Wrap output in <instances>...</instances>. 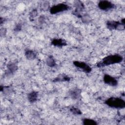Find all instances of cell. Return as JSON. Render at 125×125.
<instances>
[{"label": "cell", "instance_id": "obj_1", "mask_svg": "<svg viewBox=\"0 0 125 125\" xmlns=\"http://www.w3.org/2000/svg\"><path fill=\"white\" fill-rule=\"evenodd\" d=\"M123 60V57L119 54L110 55L104 58L102 61L98 62L97 64V66L98 67H101L118 63L122 62Z\"/></svg>", "mask_w": 125, "mask_h": 125}, {"label": "cell", "instance_id": "obj_2", "mask_svg": "<svg viewBox=\"0 0 125 125\" xmlns=\"http://www.w3.org/2000/svg\"><path fill=\"white\" fill-rule=\"evenodd\" d=\"M105 104L110 107L116 109H122L125 107V101L119 97H110L105 101Z\"/></svg>", "mask_w": 125, "mask_h": 125}, {"label": "cell", "instance_id": "obj_3", "mask_svg": "<svg viewBox=\"0 0 125 125\" xmlns=\"http://www.w3.org/2000/svg\"><path fill=\"white\" fill-rule=\"evenodd\" d=\"M107 27L110 30H124L125 29V19L121 20V21H109L106 22Z\"/></svg>", "mask_w": 125, "mask_h": 125}, {"label": "cell", "instance_id": "obj_4", "mask_svg": "<svg viewBox=\"0 0 125 125\" xmlns=\"http://www.w3.org/2000/svg\"><path fill=\"white\" fill-rule=\"evenodd\" d=\"M69 9V6L64 3H61L53 5L50 8V13L51 14H56L58 13L67 11Z\"/></svg>", "mask_w": 125, "mask_h": 125}, {"label": "cell", "instance_id": "obj_5", "mask_svg": "<svg viewBox=\"0 0 125 125\" xmlns=\"http://www.w3.org/2000/svg\"><path fill=\"white\" fill-rule=\"evenodd\" d=\"M98 7L102 10L108 11L115 8V5L108 0H101L98 4Z\"/></svg>", "mask_w": 125, "mask_h": 125}, {"label": "cell", "instance_id": "obj_6", "mask_svg": "<svg viewBox=\"0 0 125 125\" xmlns=\"http://www.w3.org/2000/svg\"><path fill=\"white\" fill-rule=\"evenodd\" d=\"M73 64L77 67L79 68L85 73H89L92 70L91 67L84 62L80 61H74Z\"/></svg>", "mask_w": 125, "mask_h": 125}, {"label": "cell", "instance_id": "obj_7", "mask_svg": "<svg viewBox=\"0 0 125 125\" xmlns=\"http://www.w3.org/2000/svg\"><path fill=\"white\" fill-rule=\"evenodd\" d=\"M103 80L104 83L112 86H116L118 84V81L117 79L108 74H105L104 75Z\"/></svg>", "mask_w": 125, "mask_h": 125}, {"label": "cell", "instance_id": "obj_8", "mask_svg": "<svg viewBox=\"0 0 125 125\" xmlns=\"http://www.w3.org/2000/svg\"><path fill=\"white\" fill-rule=\"evenodd\" d=\"M75 5L76 7V9L74 11L73 14L78 17V18H82V16H81L80 13L82 10L84 9V5L83 3L80 1H76L75 3Z\"/></svg>", "mask_w": 125, "mask_h": 125}, {"label": "cell", "instance_id": "obj_9", "mask_svg": "<svg viewBox=\"0 0 125 125\" xmlns=\"http://www.w3.org/2000/svg\"><path fill=\"white\" fill-rule=\"evenodd\" d=\"M51 44L58 47H62L67 44L66 41L62 39H54L51 42Z\"/></svg>", "mask_w": 125, "mask_h": 125}, {"label": "cell", "instance_id": "obj_10", "mask_svg": "<svg viewBox=\"0 0 125 125\" xmlns=\"http://www.w3.org/2000/svg\"><path fill=\"white\" fill-rule=\"evenodd\" d=\"M18 69L17 65L14 62H10L7 65V69L6 71V73L8 74H13Z\"/></svg>", "mask_w": 125, "mask_h": 125}, {"label": "cell", "instance_id": "obj_11", "mask_svg": "<svg viewBox=\"0 0 125 125\" xmlns=\"http://www.w3.org/2000/svg\"><path fill=\"white\" fill-rule=\"evenodd\" d=\"M81 90L78 88H75L70 92V95L72 99L75 100L79 99L81 97Z\"/></svg>", "mask_w": 125, "mask_h": 125}, {"label": "cell", "instance_id": "obj_12", "mask_svg": "<svg viewBox=\"0 0 125 125\" xmlns=\"http://www.w3.org/2000/svg\"><path fill=\"white\" fill-rule=\"evenodd\" d=\"M70 80V78L68 76L62 74L59 75L58 77L54 78V82H69Z\"/></svg>", "mask_w": 125, "mask_h": 125}, {"label": "cell", "instance_id": "obj_13", "mask_svg": "<svg viewBox=\"0 0 125 125\" xmlns=\"http://www.w3.org/2000/svg\"><path fill=\"white\" fill-rule=\"evenodd\" d=\"M38 96V93L35 91H33L28 94L27 98L29 102L31 103H33L37 100Z\"/></svg>", "mask_w": 125, "mask_h": 125}, {"label": "cell", "instance_id": "obj_14", "mask_svg": "<svg viewBox=\"0 0 125 125\" xmlns=\"http://www.w3.org/2000/svg\"><path fill=\"white\" fill-rule=\"evenodd\" d=\"M25 56L27 59L29 60H33L35 59L36 54L35 51L32 50L27 49L25 51Z\"/></svg>", "mask_w": 125, "mask_h": 125}, {"label": "cell", "instance_id": "obj_15", "mask_svg": "<svg viewBox=\"0 0 125 125\" xmlns=\"http://www.w3.org/2000/svg\"><path fill=\"white\" fill-rule=\"evenodd\" d=\"M47 65L51 67H53L56 65V62L53 56H50L47 57L46 60Z\"/></svg>", "mask_w": 125, "mask_h": 125}, {"label": "cell", "instance_id": "obj_16", "mask_svg": "<svg viewBox=\"0 0 125 125\" xmlns=\"http://www.w3.org/2000/svg\"><path fill=\"white\" fill-rule=\"evenodd\" d=\"M0 91L2 92L5 94H9L12 93L13 89L11 86H0Z\"/></svg>", "mask_w": 125, "mask_h": 125}, {"label": "cell", "instance_id": "obj_17", "mask_svg": "<svg viewBox=\"0 0 125 125\" xmlns=\"http://www.w3.org/2000/svg\"><path fill=\"white\" fill-rule=\"evenodd\" d=\"M83 124L84 125H96L97 123L94 120L88 118H84L83 120Z\"/></svg>", "mask_w": 125, "mask_h": 125}, {"label": "cell", "instance_id": "obj_18", "mask_svg": "<svg viewBox=\"0 0 125 125\" xmlns=\"http://www.w3.org/2000/svg\"><path fill=\"white\" fill-rule=\"evenodd\" d=\"M70 110L73 114L76 115H81L82 113L81 111L79 108H77L75 107H71L70 108Z\"/></svg>", "mask_w": 125, "mask_h": 125}, {"label": "cell", "instance_id": "obj_19", "mask_svg": "<svg viewBox=\"0 0 125 125\" xmlns=\"http://www.w3.org/2000/svg\"><path fill=\"white\" fill-rule=\"evenodd\" d=\"M37 15H38L37 11L36 9H34L31 12V13L30 14V18L33 19V18L36 17L37 16Z\"/></svg>", "mask_w": 125, "mask_h": 125}, {"label": "cell", "instance_id": "obj_20", "mask_svg": "<svg viewBox=\"0 0 125 125\" xmlns=\"http://www.w3.org/2000/svg\"><path fill=\"white\" fill-rule=\"evenodd\" d=\"M21 27H22L20 23H18V24H17L16 25V26L15 27L14 30L15 31L19 32V31H20L21 30Z\"/></svg>", "mask_w": 125, "mask_h": 125}, {"label": "cell", "instance_id": "obj_21", "mask_svg": "<svg viewBox=\"0 0 125 125\" xmlns=\"http://www.w3.org/2000/svg\"><path fill=\"white\" fill-rule=\"evenodd\" d=\"M81 18L82 19L83 21L84 20L85 21H84V22L87 23V22H88V21H90V20H90V18H88V17H87V16H86H86H83V17L82 16V18Z\"/></svg>", "mask_w": 125, "mask_h": 125}, {"label": "cell", "instance_id": "obj_22", "mask_svg": "<svg viewBox=\"0 0 125 125\" xmlns=\"http://www.w3.org/2000/svg\"><path fill=\"white\" fill-rule=\"evenodd\" d=\"M1 36H4L6 35V30L5 28H1L0 31Z\"/></svg>", "mask_w": 125, "mask_h": 125}, {"label": "cell", "instance_id": "obj_23", "mask_svg": "<svg viewBox=\"0 0 125 125\" xmlns=\"http://www.w3.org/2000/svg\"><path fill=\"white\" fill-rule=\"evenodd\" d=\"M4 20V18H2V17H1L0 18V23L1 24H2V23H3V21H4V20Z\"/></svg>", "mask_w": 125, "mask_h": 125}]
</instances>
